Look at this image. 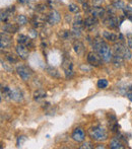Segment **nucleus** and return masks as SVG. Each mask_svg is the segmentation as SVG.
Instances as JSON below:
<instances>
[{
    "instance_id": "1",
    "label": "nucleus",
    "mask_w": 132,
    "mask_h": 149,
    "mask_svg": "<svg viewBox=\"0 0 132 149\" xmlns=\"http://www.w3.org/2000/svg\"><path fill=\"white\" fill-rule=\"evenodd\" d=\"M94 49H95V51L99 54L101 58L105 62H110L113 59V54L110 47L103 40H95V42H94Z\"/></svg>"
},
{
    "instance_id": "2",
    "label": "nucleus",
    "mask_w": 132,
    "mask_h": 149,
    "mask_svg": "<svg viewBox=\"0 0 132 149\" xmlns=\"http://www.w3.org/2000/svg\"><path fill=\"white\" fill-rule=\"evenodd\" d=\"M89 136L91 139L97 140V141H104L107 139L108 135L104 128L102 127H94L89 130Z\"/></svg>"
},
{
    "instance_id": "3",
    "label": "nucleus",
    "mask_w": 132,
    "mask_h": 149,
    "mask_svg": "<svg viewBox=\"0 0 132 149\" xmlns=\"http://www.w3.org/2000/svg\"><path fill=\"white\" fill-rule=\"evenodd\" d=\"M114 51L116 54H120L122 55L125 59L127 60H130L132 57V54L131 52L129 51V49L126 47L125 45H123L122 43H116L114 45Z\"/></svg>"
},
{
    "instance_id": "4",
    "label": "nucleus",
    "mask_w": 132,
    "mask_h": 149,
    "mask_svg": "<svg viewBox=\"0 0 132 149\" xmlns=\"http://www.w3.org/2000/svg\"><path fill=\"white\" fill-rule=\"evenodd\" d=\"M16 71H17V74L20 78L24 81H28L29 79L32 76V71L29 67L24 66V65H20L16 68Z\"/></svg>"
},
{
    "instance_id": "5",
    "label": "nucleus",
    "mask_w": 132,
    "mask_h": 149,
    "mask_svg": "<svg viewBox=\"0 0 132 149\" xmlns=\"http://www.w3.org/2000/svg\"><path fill=\"white\" fill-rule=\"evenodd\" d=\"M102 58H101V56L99 54H96L94 53V52H91V53H89V55H87V62L89 63L91 65H93V66H100L101 63H102Z\"/></svg>"
},
{
    "instance_id": "6",
    "label": "nucleus",
    "mask_w": 132,
    "mask_h": 149,
    "mask_svg": "<svg viewBox=\"0 0 132 149\" xmlns=\"http://www.w3.org/2000/svg\"><path fill=\"white\" fill-rule=\"evenodd\" d=\"M85 138V133L81 128H76L72 133V139L77 142L83 141Z\"/></svg>"
},
{
    "instance_id": "7",
    "label": "nucleus",
    "mask_w": 132,
    "mask_h": 149,
    "mask_svg": "<svg viewBox=\"0 0 132 149\" xmlns=\"http://www.w3.org/2000/svg\"><path fill=\"white\" fill-rule=\"evenodd\" d=\"M104 24L110 29H116L119 24V20H118V18L114 17V16H108V17L104 20Z\"/></svg>"
},
{
    "instance_id": "8",
    "label": "nucleus",
    "mask_w": 132,
    "mask_h": 149,
    "mask_svg": "<svg viewBox=\"0 0 132 149\" xmlns=\"http://www.w3.org/2000/svg\"><path fill=\"white\" fill-rule=\"evenodd\" d=\"M16 52H17L18 56H20L22 59L26 60L27 58L29 57V51L28 49H27L26 47H24V45H22V44H18V46L16 47Z\"/></svg>"
},
{
    "instance_id": "9",
    "label": "nucleus",
    "mask_w": 132,
    "mask_h": 149,
    "mask_svg": "<svg viewBox=\"0 0 132 149\" xmlns=\"http://www.w3.org/2000/svg\"><path fill=\"white\" fill-rule=\"evenodd\" d=\"M97 24H98V20L95 16H89V17L85 18V19L83 20V24H85V28L89 29V30H91L94 26H97Z\"/></svg>"
},
{
    "instance_id": "10",
    "label": "nucleus",
    "mask_w": 132,
    "mask_h": 149,
    "mask_svg": "<svg viewBox=\"0 0 132 149\" xmlns=\"http://www.w3.org/2000/svg\"><path fill=\"white\" fill-rule=\"evenodd\" d=\"M63 70L66 74V77H70L73 74V65L71 62L67 60H64L63 62Z\"/></svg>"
},
{
    "instance_id": "11",
    "label": "nucleus",
    "mask_w": 132,
    "mask_h": 149,
    "mask_svg": "<svg viewBox=\"0 0 132 149\" xmlns=\"http://www.w3.org/2000/svg\"><path fill=\"white\" fill-rule=\"evenodd\" d=\"M60 18H61V16H60V14L58 13L57 11H55V10H53V11L50 12L49 17H48V20H49L50 24H58V22H60Z\"/></svg>"
},
{
    "instance_id": "12",
    "label": "nucleus",
    "mask_w": 132,
    "mask_h": 149,
    "mask_svg": "<svg viewBox=\"0 0 132 149\" xmlns=\"http://www.w3.org/2000/svg\"><path fill=\"white\" fill-rule=\"evenodd\" d=\"M113 63H114V65L116 67H121L124 65V60L125 58L123 57L122 55H120V54H116L115 53V55L113 56Z\"/></svg>"
},
{
    "instance_id": "13",
    "label": "nucleus",
    "mask_w": 132,
    "mask_h": 149,
    "mask_svg": "<svg viewBox=\"0 0 132 149\" xmlns=\"http://www.w3.org/2000/svg\"><path fill=\"white\" fill-rule=\"evenodd\" d=\"M105 13H106L105 9H103L100 6H95L91 9V15L95 16V17H103L105 15Z\"/></svg>"
},
{
    "instance_id": "14",
    "label": "nucleus",
    "mask_w": 132,
    "mask_h": 149,
    "mask_svg": "<svg viewBox=\"0 0 132 149\" xmlns=\"http://www.w3.org/2000/svg\"><path fill=\"white\" fill-rule=\"evenodd\" d=\"M103 36H104V38L106 40H108V41H110V42H113V43H115L119 38L116 33H111V31H104Z\"/></svg>"
},
{
    "instance_id": "15",
    "label": "nucleus",
    "mask_w": 132,
    "mask_h": 149,
    "mask_svg": "<svg viewBox=\"0 0 132 149\" xmlns=\"http://www.w3.org/2000/svg\"><path fill=\"white\" fill-rule=\"evenodd\" d=\"M73 48H74V51L77 53V55H82L83 52H85V47H83L82 43L79 41H76L73 45Z\"/></svg>"
},
{
    "instance_id": "16",
    "label": "nucleus",
    "mask_w": 132,
    "mask_h": 149,
    "mask_svg": "<svg viewBox=\"0 0 132 149\" xmlns=\"http://www.w3.org/2000/svg\"><path fill=\"white\" fill-rule=\"evenodd\" d=\"M3 30L6 31V33H14L18 31V26H15V24H8L6 26H3Z\"/></svg>"
},
{
    "instance_id": "17",
    "label": "nucleus",
    "mask_w": 132,
    "mask_h": 149,
    "mask_svg": "<svg viewBox=\"0 0 132 149\" xmlns=\"http://www.w3.org/2000/svg\"><path fill=\"white\" fill-rule=\"evenodd\" d=\"M110 148H112V149H122V148H124V146H123V144L121 143V142L119 141L117 138H114V139H112V141H111Z\"/></svg>"
},
{
    "instance_id": "18",
    "label": "nucleus",
    "mask_w": 132,
    "mask_h": 149,
    "mask_svg": "<svg viewBox=\"0 0 132 149\" xmlns=\"http://www.w3.org/2000/svg\"><path fill=\"white\" fill-rule=\"evenodd\" d=\"M10 43H11V42H10V38L8 37V36L4 35V37H3V35H1V48L2 49H5V48L9 47Z\"/></svg>"
},
{
    "instance_id": "19",
    "label": "nucleus",
    "mask_w": 132,
    "mask_h": 149,
    "mask_svg": "<svg viewBox=\"0 0 132 149\" xmlns=\"http://www.w3.org/2000/svg\"><path fill=\"white\" fill-rule=\"evenodd\" d=\"M29 37L28 36H26V35H20V36H18V38H17V42H18V44H22V45H24V44H27L29 42Z\"/></svg>"
},
{
    "instance_id": "20",
    "label": "nucleus",
    "mask_w": 132,
    "mask_h": 149,
    "mask_svg": "<svg viewBox=\"0 0 132 149\" xmlns=\"http://www.w3.org/2000/svg\"><path fill=\"white\" fill-rule=\"evenodd\" d=\"M16 20H17V24H20V26H24V24H26L27 22H28V18H27V16L22 15V14L18 15L17 18H16Z\"/></svg>"
},
{
    "instance_id": "21",
    "label": "nucleus",
    "mask_w": 132,
    "mask_h": 149,
    "mask_svg": "<svg viewBox=\"0 0 132 149\" xmlns=\"http://www.w3.org/2000/svg\"><path fill=\"white\" fill-rule=\"evenodd\" d=\"M46 96V93L43 91V90L39 89L35 92V100H40L41 98H44Z\"/></svg>"
},
{
    "instance_id": "22",
    "label": "nucleus",
    "mask_w": 132,
    "mask_h": 149,
    "mask_svg": "<svg viewBox=\"0 0 132 149\" xmlns=\"http://www.w3.org/2000/svg\"><path fill=\"white\" fill-rule=\"evenodd\" d=\"M108 80L107 79H100L99 81H98V87L99 88H102V89H104V88H107V86H108Z\"/></svg>"
},
{
    "instance_id": "23",
    "label": "nucleus",
    "mask_w": 132,
    "mask_h": 149,
    "mask_svg": "<svg viewBox=\"0 0 132 149\" xmlns=\"http://www.w3.org/2000/svg\"><path fill=\"white\" fill-rule=\"evenodd\" d=\"M113 6H114L115 8H117V9H123V8H125V5L122 1L114 2V3H113Z\"/></svg>"
},
{
    "instance_id": "24",
    "label": "nucleus",
    "mask_w": 132,
    "mask_h": 149,
    "mask_svg": "<svg viewBox=\"0 0 132 149\" xmlns=\"http://www.w3.org/2000/svg\"><path fill=\"white\" fill-rule=\"evenodd\" d=\"M68 8H69V10H70L71 12H78V6L76 5V4H73V3H71V4H69V6H68Z\"/></svg>"
},
{
    "instance_id": "25",
    "label": "nucleus",
    "mask_w": 132,
    "mask_h": 149,
    "mask_svg": "<svg viewBox=\"0 0 132 149\" xmlns=\"http://www.w3.org/2000/svg\"><path fill=\"white\" fill-rule=\"evenodd\" d=\"M79 148H81V149H85V148H93V146H91V144L89 143V142H85V143H83L82 145L80 146Z\"/></svg>"
},
{
    "instance_id": "26",
    "label": "nucleus",
    "mask_w": 132,
    "mask_h": 149,
    "mask_svg": "<svg viewBox=\"0 0 132 149\" xmlns=\"http://www.w3.org/2000/svg\"><path fill=\"white\" fill-rule=\"evenodd\" d=\"M103 0H93V3L95 6H99L100 4H102Z\"/></svg>"
},
{
    "instance_id": "27",
    "label": "nucleus",
    "mask_w": 132,
    "mask_h": 149,
    "mask_svg": "<svg viewBox=\"0 0 132 149\" xmlns=\"http://www.w3.org/2000/svg\"><path fill=\"white\" fill-rule=\"evenodd\" d=\"M83 9H87V10H89V4L87 3H83Z\"/></svg>"
},
{
    "instance_id": "28",
    "label": "nucleus",
    "mask_w": 132,
    "mask_h": 149,
    "mask_svg": "<svg viewBox=\"0 0 132 149\" xmlns=\"http://www.w3.org/2000/svg\"><path fill=\"white\" fill-rule=\"evenodd\" d=\"M127 97H128L129 100L132 102V93H127Z\"/></svg>"
},
{
    "instance_id": "29",
    "label": "nucleus",
    "mask_w": 132,
    "mask_h": 149,
    "mask_svg": "<svg viewBox=\"0 0 132 149\" xmlns=\"http://www.w3.org/2000/svg\"><path fill=\"white\" fill-rule=\"evenodd\" d=\"M18 1H20V3H26V2H28L29 0H18Z\"/></svg>"
},
{
    "instance_id": "30",
    "label": "nucleus",
    "mask_w": 132,
    "mask_h": 149,
    "mask_svg": "<svg viewBox=\"0 0 132 149\" xmlns=\"http://www.w3.org/2000/svg\"><path fill=\"white\" fill-rule=\"evenodd\" d=\"M97 148H105V146H104V145H102V146H98Z\"/></svg>"
}]
</instances>
